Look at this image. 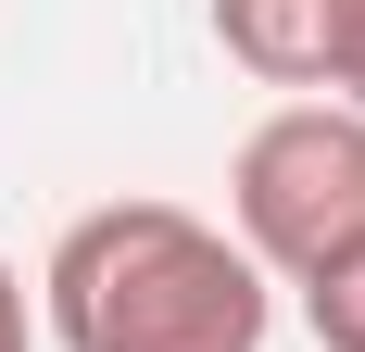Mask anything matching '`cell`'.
<instances>
[{
    "mask_svg": "<svg viewBox=\"0 0 365 352\" xmlns=\"http://www.w3.org/2000/svg\"><path fill=\"white\" fill-rule=\"evenodd\" d=\"M264 264L189 202H101L38 264V327L63 352H264Z\"/></svg>",
    "mask_w": 365,
    "mask_h": 352,
    "instance_id": "cell-1",
    "label": "cell"
},
{
    "mask_svg": "<svg viewBox=\"0 0 365 352\" xmlns=\"http://www.w3.org/2000/svg\"><path fill=\"white\" fill-rule=\"evenodd\" d=\"M227 214H240V252H252L264 277H315L340 252L365 239V113L340 101H277L240 139L227 164Z\"/></svg>",
    "mask_w": 365,
    "mask_h": 352,
    "instance_id": "cell-2",
    "label": "cell"
},
{
    "mask_svg": "<svg viewBox=\"0 0 365 352\" xmlns=\"http://www.w3.org/2000/svg\"><path fill=\"white\" fill-rule=\"evenodd\" d=\"M340 38H353V0H215V51L264 88H328Z\"/></svg>",
    "mask_w": 365,
    "mask_h": 352,
    "instance_id": "cell-3",
    "label": "cell"
},
{
    "mask_svg": "<svg viewBox=\"0 0 365 352\" xmlns=\"http://www.w3.org/2000/svg\"><path fill=\"white\" fill-rule=\"evenodd\" d=\"M302 327H315V352H365V239L302 277Z\"/></svg>",
    "mask_w": 365,
    "mask_h": 352,
    "instance_id": "cell-4",
    "label": "cell"
},
{
    "mask_svg": "<svg viewBox=\"0 0 365 352\" xmlns=\"http://www.w3.org/2000/svg\"><path fill=\"white\" fill-rule=\"evenodd\" d=\"M328 101L365 113V0H353V38H340V76H328Z\"/></svg>",
    "mask_w": 365,
    "mask_h": 352,
    "instance_id": "cell-5",
    "label": "cell"
},
{
    "mask_svg": "<svg viewBox=\"0 0 365 352\" xmlns=\"http://www.w3.org/2000/svg\"><path fill=\"white\" fill-rule=\"evenodd\" d=\"M26 340H38V302H26V277L0 264V352H26Z\"/></svg>",
    "mask_w": 365,
    "mask_h": 352,
    "instance_id": "cell-6",
    "label": "cell"
}]
</instances>
